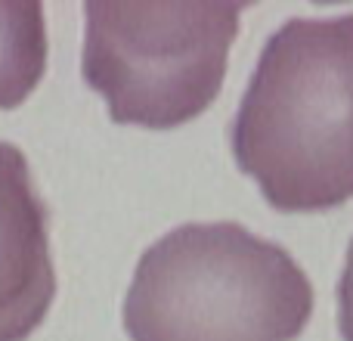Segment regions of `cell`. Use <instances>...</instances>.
Listing matches in <instances>:
<instances>
[{
    "label": "cell",
    "mask_w": 353,
    "mask_h": 341,
    "mask_svg": "<svg viewBox=\"0 0 353 341\" xmlns=\"http://www.w3.org/2000/svg\"><path fill=\"white\" fill-rule=\"evenodd\" d=\"M232 155L279 211L353 199V16L288 19L263 43Z\"/></svg>",
    "instance_id": "obj_1"
},
{
    "label": "cell",
    "mask_w": 353,
    "mask_h": 341,
    "mask_svg": "<svg viewBox=\"0 0 353 341\" xmlns=\"http://www.w3.org/2000/svg\"><path fill=\"white\" fill-rule=\"evenodd\" d=\"M313 286L282 245L242 224H183L137 261L124 295L130 341H292Z\"/></svg>",
    "instance_id": "obj_2"
},
{
    "label": "cell",
    "mask_w": 353,
    "mask_h": 341,
    "mask_svg": "<svg viewBox=\"0 0 353 341\" xmlns=\"http://www.w3.org/2000/svg\"><path fill=\"white\" fill-rule=\"evenodd\" d=\"M239 3L87 0L81 75L118 124L176 128L223 87Z\"/></svg>",
    "instance_id": "obj_3"
},
{
    "label": "cell",
    "mask_w": 353,
    "mask_h": 341,
    "mask_svg": "<svg viewBox=\"0 0 353 341\" xmlns=\"http://www.w3.org/2000/svg\"><path fill=\"white\" fill-rule=\"evenodd\" d=\"M56 295L47 205L25 153L0 140V341H25Z\"/></svg>",
    "instance_id": "obj_4"
},
{
    "label": "cell",
    "mask_w": 353,
    "mask_h": 341,
    "mask_svg": "<svg viewBox=\"0 0 353 341\" xmlns=\"http://www.w3.org/2000/svg\"><path fill=\"white\" fill-rule=\"evenodd\" d=\"M47 72V19L37 0H0V109H16Z\"/></svg>",
    "instance_id": "obj_5"
},
{
    "label": "cell",
    "mask_w": 353,
    "mask_h": 341,
    "mask_svg": "<svg viewBox=\"0 0 353 341\" xmlns=\"http://www.w3.org/2000/svg\"><path fill=\"white\" fill-rule=\"evenodd\" d=\"M338 329L344 341H353V242L347 249L341 282H338Z\"/></svg>",
    "instance_id": "obj_6"
}]
</instances>
